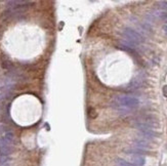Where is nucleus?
Here are the masks:
<instances>
[{
	"label": "nucleus",
	"mask_w": 167,
	"mask_h": 166,
	"mask_svg": "<svg viewBox=\"0 0 167 166\" xmlns=\"http://www.w3.org/2000/svg\"><path fill=\"white\" fill-rule=\"evenodd\" d=\"M14 143V134L10 130H4L0 134V155L6 157L12 154Z\"/></svg>",
	"instance_id": "nucleus-2"
},
{
	"label": "nucleus",
	"mask_w": 167,
	"mask_h": 166,
	"mask_svg": "<svg viewBox=\"0 0 167 166\" xmlns=\"http://www.w3.org/2000/svg\"><path fill=\"white\" fill-rule=\"evenodd\" d=\"M111 106L121 115H126L140 106V101L131 95H117L113 98Z\"/></svg>",
	"instance_id": "nucleus-1"
},
{
	"label": "nucleus",
	"mask_w": 167,
	"mask_h": 166,
	"mask_svg": "<svg viewBox=\"0 0 167 166\" xmlns=\"http://www.w3.org/2000/svg\"><path fill=\"white\" fill-rule=\"evenodd\" d=\"M122 34H123V36L125 37V39H126L130 44H131V43L132 44H141V43H143V36L141 35L138 32L132 30L130 28L124 29L123 32H122Z\"/></svg>",
	"instance_id": "nucleus-4"
},
{
	"label": "nucleus",
	"mask_w": 167,
	"mask_h": 166,
	"mask_svg": "<svg viewBox=\"0 0 167 166\" xmlns=\"http://www.w3.org/2000/svg\"><path fill=\"white\" fill-rule=\"evenodd\" d=\"M87 113H88V116L91 119H96V117H97V113H96V110H94L93 108H89Z\"/></svg>",
	"instance_id": "nucleus-7"
},
{
	"label": "nucleus",
	"mask_w": 167,
	"mask_h": 166,
	"mask_svg": "<svg viewBox=\"0 0 167 166\" xmlns=\"http://www.w3.org/2000/svg\"><path fill=\"white\" fill-rule=\"evenodd\" d=\"M163 95L165 97H167V85H165L164 87H163Z\"/></svg>",
	"instance_id": "nucleus-9"
},
{
	"label": "nucleus",
	"mask_w": 167,
	"mask_h": 166,
	"mask_svg": "<svg viewBox=\"0 0 167 166\" xmlns=\"http://www.w3.org/2000/svg\"><path fill=\"white\" fill-rule=\"evenodd\" d=\"M159 6H160V8H162V9H166L167 10V1H161V2H159Z\"/></svg>",
	"instance_id": "nucleus-8"
},
{
	"label": "nucleus",
	"mask_w": 167,
	"mask_h": 166,
	"mask_svg": "<svg viewBox=\"0 0 167 166\" xmlns=\"http://www.w3.org/2000/svg\"><path fill=\"white\" fill-rule=\"evenodd\" d=\"M126 154L125 157V161L128 162L129 164H131L133 166H143L146 163V159L142 155H137V154Z\"/></svg>",
	"instance_id": "nucleus-5"
},
{
	"label": "nucleus",
	"mask_w": 167,
	"mask_h": 166,
	"mask_svg": "<svg viewBox=\"0 0 167 166\" xmlns=\"http://www.w3.org/2000/svg\"><path fill=\"white\" fill-rule=\"evenodd\" d=\"M115 164H116V166H133V165H131V164H129L128 162H126L124 159H121V158H119V159L116 160Z\"/></svg>",
	"instance_id": "nucleus-6"
},
{
	"label": "nucleus",
	"mask_w": 167,
	"mask_h": 166,
	"mask_svg": "<svg viewBox=\"0 0 167 166\" xmlns=\"http://www.w3.org/2000/svg\"><path fill=\"white\" fill-rule=\"evenodd\" d=\"M134 126L140 131L146 130H155L156 128L159 126V123L157 119L154 118L153 116H143L140 117L134 121Z\"/></svg>",
	"instance_id": "nucleus-3"
}]
</instances>
